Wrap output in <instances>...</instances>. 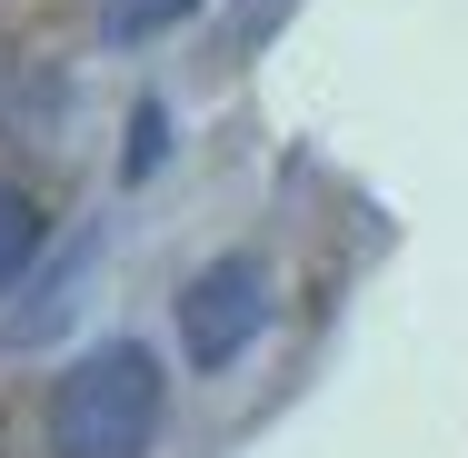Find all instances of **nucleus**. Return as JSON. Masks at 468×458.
<instances>
[{
    "mask_svg": "<svg viewBox=\"0 0 468 458\" xmlns=\"http://www.w3.org/2000/svg\"><path fill=\"white\" fill-rule=\"evenodd\" d=\"M199 0H100V40L110 50H140V40H160V30H180Z\"/></svg>",
    "mask_w": 468,
    "mask_h": 458,
    "instance_id": "nucleus-3",
    "label": "nucleus"
},
{
    "mask_svg": "<svg viewBox=\"0 0 468 458\" xmlns=\"http://www.w3.org/2000/svg\"><path fill=\"white\" fill-rule=\"evenodd\" d=\"M160 150H170V120H160V100H140V110H130V150H120V180H150V170H160Z\"/></svg>",
    "mask_w": 468,
    "mask_h": 458,
    "instance_id": "nucleus-5",
    "label": "nucleus"
},
{
    "mask_svg": "<svg viewBox=\"0 0 468 458\" xmlns=\"http://www.w3.org/2000/svg\"><path fill=\"white\" fill-rule=\"evenodd\" d=\"M160 429V359L150 339H100L50 389V449L60 458H140Z\"/></svg>",
    "mask_w": 468,
    "mask_h": 458,
    "instance_id": "nucleus-1",
    "label": "nucleus"
},
{
    "mask_svg": "<svg viewBox=\"0 0 468 458\" xmlns=\"http://www.w3.org/2000/svg\"><path fill=\"white\" fill-rule=\"evenodd\" d=\"M260 329H270V270H260V260H209V270L180 289V349H189V368L250 359Z\"/></svg>",
    "mask_w": 468,
    "mask_h": 458,
    "instance_id": "nucleus-2",
    "label": "nucleus"
},
{
    "mask_svg": "<svg viewBox=\"0 0 468 458\" xmlns=\"http://www.w3.org/2000/svg\"><path fill=\"white\" fill-rule=\"evenodd\" d=\"M40 240H50V219H40V199L0 180V289H10V279L30 270V260H40Z\"/></svg>",
    "mask_w": 468,
    "mask_h": 458,
    "instance_id": "nucleus-4",
    "label": "nucleus"
}]
</instances>
